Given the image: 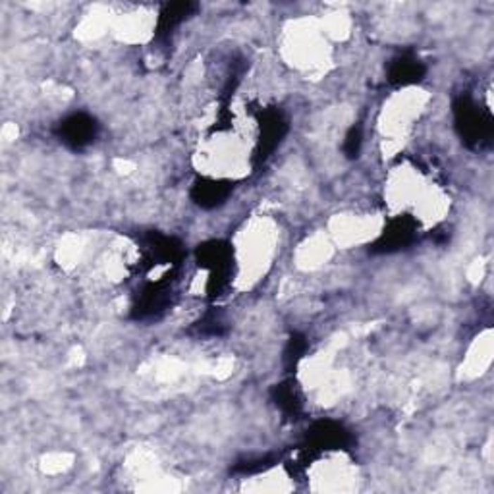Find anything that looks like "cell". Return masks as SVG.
Masks as SVG:
<instances>
[{
  "label": "cell",
  "instance_id": "1",
  "mask_svg": "<svg viewBox=\"0 0 494 494\" xmlns=\"http://www.w3.org/2000/svg\"><path fill=\"white\" fill-rule=\"evenodd\" d=\"M64 134H66V141H72L74 145H82L87 143L95 134V126L93 120L85 118V116H74L66 122L64 126Z\"/></svg>",
  "mask_w": 494,
  "mask_h": 494
},
{
  "label": "cell",
  "instance_id": "2",
  "mask_svg": "<svg viewBox=\"0 0 494 494\" xmlns=\"http://www.w3.org/2000/svg\"><path fill=\"white\" fill-rule=\"evenodd\" d=\"M423 74V68L417 61L413 58H400V61L394 62L392 66V80L400 83H407V82H415L419 80V75Z\"/></svg>",
  "mask_w": 494,
  "mask_h": 494
},
{
  "label": "cell",
  "instance_id": "3",
  "mask_svg": "<svg viewBox=\"0 0 494 494\" xmlns=\"http://www.w3.org/2000/svg\"><path fill=\"white\" fill-rule=\"evenodd\" d=\"M360 147H361L360 127H352V129H350V134H348V137H346L344 149L350 157H353V155H357V153H360Z\"/></svg>",
  "mask_w": 494,
  "mask_h": 494
}]
</instances>
